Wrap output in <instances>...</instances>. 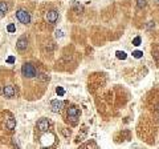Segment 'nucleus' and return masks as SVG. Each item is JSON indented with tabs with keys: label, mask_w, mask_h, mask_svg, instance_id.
<instances>
[{
	"label": "nucleus",
	"mask_w": 159,
	"mask_h": 149,
	"mask_svg": "<svg viewBox=\"0 0 159 149\" xmlns=\"http://www.w3.org/2000/svg\"><path fill=\"white\" fill-rule=\"evenodd\" d=\"M49 126H51V123L48 119H40L37 121V129L41 130V132H48Z\"/></svg>",
	"instance_id": "nucleus-7"
},
{
	"label": "nucleus",
	"mask_w": 159,
	"mask_h": 149,
	"mask_svg": "<svg viewBox=\"0 0 159 149\" xmlns=\"http://www.w3.org/2000/svg\"><path fill=\"white\" fill-rule=\"evenodd\" d=\"M54 33H56V37H62V36H64V35H62V31H60V29H57Z\"/></svg>",
	"instance_id": "nucleus-20"
},
{
	"label": "nucleus",
	"mask_w": 159,
	"mask_h": 149,
	"mask_svg": "<svg viewBox=\"0 0 159 149\" xmlns=\"http://www.w3.org/2000/svg\"><path fill=\"white\" fill-rule=\"evenodd\" d=\"M137 5H138V8L146 7V0H137Z\"/></svg>",
	"instance_id": "nucleus-18"
},
{
	"label": "nucleus",
	"mask_w": 159,
	"mask_h": 149,
	"mask_svg": "<svg viewBox=\"0 0 159 149\" xmlns=\"http://www.w3.org/2000/svg\"><path fill=\"white\" fill-rule=\"evenodd\" d=\"M45 19H47V21L49 24H54L57 20H59V12H57L56 9H52V11L47 12V15H45Z\"/></svg>",
	"instance_id": "nucleus-5"
},
{
	"label": "nucleus",
	"mask_w": 159,
	"mask_h": 149,
	"mask_svg": "<svg viewBox=\"0 0 159 149\" xmlns=\"http://www.w3.org/2000/svg\"><path fill=\"white\" fill-rule=\"evenodd\" d=\"M0 11L4 12V14L8 12V4L5 2H0Z\"/></svg>",
	"instance_id": "nucleus-12"
},
{
	"label": "nucleus",
	"mask_w": 159,
	"mask_h": 149,
	"mask_svg": "<svg viewBox=\"0 0 159 149\" xmlns=\"http://www.w3.org/2000/svg\"><path fill=\"white\" fill-rule=\"evenodd\" d=\"M7 63L8 64H13L15 63V57H13V56H10V57L7 59Z\"/></svg>",
	"instance_id": "nucleus-19"
},
{
	"label": "nucleus",
	"mask_w": 159,
	"mask_h": 149,
	"mask_svg": "<svg viewBox=\"0 0 159 149\" xmlns=\"http://www.w3.org/2000/svg\"><path fill=\"white\" fill-rule=\"evenodd\" d=\"M21 74H23L24 77L32 79V77H35L36 74H37V71H36V68L33 67L32 64L25 63V64H23V67H21Z\"/></svg>",
	"instance_id": "nucleus-1"
},
{
	"label": "nucleus",
	"mask_w": 159,
	"mask_h": 149,
	"mask_svg": "<svg viewBox=\"0 0 159 149\" xmlns=\"http://www.w3.org/2000/svg\"><path fill=\"white\" fill-rule=\"evenodd\" d=\"M80 114H81V111H80L77 107H70V108H68V119L72 121L73 124L77 123V120L80 119Z\"/></svg>",
	"instance_id": "nucleus-3"
},
{
	"label": "nucleus",
	"mask_w": 159,
	"mask_h": 149,
	"mask_svg": "<svg viewBox=\"0 0 159 149\" xmlns=\"http://www.w3.org/2000/svg\"><path fill=\"white\" fill-rule=\"evenodd\" d=\"M7 31L10 33H13V32H16V26L15 24H8V27H7Z\"/></svg>",
	"instance_id": "nucleus-16"
},
{
	"label": "nucleus",
	"mask_w": 159,
	"mask_h": 149,
	"mask_svg": "<svg viewBox=\"0 0 159 149\" xmlns=\"http://www.w3.org/2000/svg\"><path fill=\"white\" fill-rule=\"evenodd\" d=\"M158 3H159V0H158Z\"/></svg>",
	"instance_id": "nucleus-22"
},
{
	"label": "nucleus",
	"mask_w": 159,
	"mask_h": 149,
	"mask_svg": "<svg viewBox=\"0 0 159 149\" xmlns=\"http://www.w3.org/2000/svg\"><path fill=\"white\" fill-rule=\"evenodd\" d=\"M64 107H65V101H62V100H52L51 102L52 112H54V113H59Z\"/></svg>",
	"instance_id": "nucleus-4"
},
{
	"label": "nucleus",
	"mask_w": 159,
	"mask_h": 149,
	"mask_svg": "<svg viewBox=\"0 0 159 149\" xmlns=\"http://www.w3.org/2000/svg\"><path fill=\"white\" fill-rule=\"evenodd\" d=\"M54 135L53 133H45L44 136L41 137V144L44 145V147H49V145H52L54 142Z\"/></svg>",
	"instance_id": "nucleus-6"
},
{
	"label": "nucleus",
	"mask_w": 159,
	"mask_h": 149,
	"mask_svg": "<svg viewBox=\"0 0 159 149\" xmlns=\"http://www.w3.org/2000/svg\"><path fill=\"white\" fill-rule=\"evenodd\" d=\"M16 19L23 24L30 23V15H29L28 11H25V9H19V11L16 12Z\"/></svg>",
	"instance_id": "nucleus-2"
},
{
	"label": "nucleus",
	"mask_w": 159,
	"mask_h": 149,
	"mask_svg": "<svg viewBox=\"0 0 159 149\" xmlns=\"http://www.w3.org/2000/svg\"><path fill=\"white\" fill-rule=\"evenodd\" d=\"M4 15H5V14H4V12H1V11H0V19H1L3 16H4Z\"/></svg>",
	"instance_id": "nucleus-21"
},
{
	"label": "nucleus",
	"mask_w": 159,
	"mask_h": 149,
	"mask_svg": "<svg viewBox=\"0 0 159 149\" xmlns=\"http://www.w3.org/2000/svg\"><path fill=\"white\" fill-rule=\"evenodd\" d=\"M5 128L8 130H13L16 128V120H15L13 117H10V119L5 121Z\"/></svg>",
	"instance_id": "nucleus-10"
},
{
	"label": "nucleus",
	"mask_w": 159,
	"mask_h": 149,
	"mask_svg": "<svg viewBox=\"0 0 159 149\" xmlns=\"http://www.w3.org/2000/svg\"><path fill=\"white\" fill-rule=\"evenodd\" d=\"M115 56H117V59H119V60H126V57H127L126 52H123V51H117L115 52Z\"/></svg>",
	"instance_id": "nucleus-11"
},
{
	"label": "nucleus",
	"mask_w": 159,
	"mask_h": 149,
	"mask_svg": "<svg viewBox=\"0 0 159 149\" xmlns=\"http://www.w3.org/2000/svg\"><path fill=\"white\" fill-rule=\"evenodd\" d=\"M56 93L60 96V97H62V96L65 95V89H64L62 87H57V88H56Z\"/></svg>",
	"instance_id": "nucleus-15"
},
{
	"label": "nucleus",
	"mask_w": 159,
	"mask_h": 149,
	"mask_svg": "<svg viewBox=\"0 0 159 149\" xmlns=\"http://www.w3.org/2000/svg\"><path fill=\"white\" fill-rule=\"evenodd\" d=\"M140 43H142V39H140V36H137V37H134V39H133V45L139 47Z\"/></svg>",
	"instance_id": "nucleus-14"
},
{
	"label": "nucleus",
	"mask_w": 159,
	"mask_h": 149,
	"mask_svg": "<svg viewBox=\"0 0 159 149\" xmlns=\"http://www.w3.org/2000/svg\"><path fill=\"white\" fill-rule=\"evenodd\" d=\"M16 47L19 51H24V49H27V47H28V39L27 37H20L19 40H17L16 43Z\"/></svg>",
	"instance_id": "nucleus-9"
},
{
	"label": "nucleus",
	"mask_w": 159,
	"mask_h": 149,
	"mask_svg": "<svg viewBox=\"0 0 159 149\" xmlns=\"http://www.w3.org/2000/svg\"><path fill=\"white\" fill-rule=\"evenodd\" d=\"M81 148H98V145H97L94 141H89V142H88V144L81 145Z\"/></svg>",
	"instance_id": "nucleus-13"
},
{
	"label": "nucleus",
	"mask_w": 159,
	"mask_h": 149,
	"mask_svg": "<svg viewBox=\"0 0 159 149\" xmlns=\"http://www.w3.org/2000/svg\"><path fill=\"white\" fill-rule=\"evenodd\" d=\"M3 93H4V96L7 99H12L16 95V91H15L13 85H5L4 88H3Z\"/></svg>",
	"instance_id": "nucleus-8"
},
{
	"label": "nucleus",
	"mask_w": 159,
	"mask_h": 149,
	"mask_svg": "<svg viewBox=\"0 0 159 149\" xmlns=\"http://www.w3.org/2000/svg\"><path fill=\"white\" fill-rule=\"evenodd\" d=\"M133 56H134L135 59H140V57L143 56V52H142V51H134V52H133Z\"/></svg>",
	"instance_id": "nucleus-17"
}]
</instances>
